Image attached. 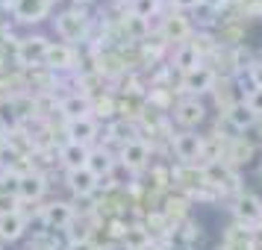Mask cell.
<instances>
[{"instance_id":"1","label":"cell","mask_w":262,"mask_h":250,"mask_svg":"<svg viewBox=\"0 0 262 250\" xmlns=\"http://www.w3.org/2000/svg\"><path fill=\"white\" fill-rule=\"evenodd\" d=\"M85 30H89V15H85V9H80V6L65 9V12L56 15V33H59L62 41H77V38H83Z\"/></svg>"},{"instance_id":"2","label":"cell","mask_w":262,"mask_h":250,"mask_svg":"<svg viewBox=\"0 0 262 250\" xmlns=\"http://www.w3.org/2000/svg\"><path fill=\"white\" fill-rule=\"evenodd\" d=\"M48 38L45 36H27L18 41V48H15V59L18 65H24V68H36V65H45V53H48Z\"/></svg>"},{"instance_id":"3","label":"cell","mask_w":262,"mask_h":250,"mask_svg":"<svg viewBox=\"0 0 262 250\" xmlns=\"http://www.w3.org/2000/svg\"><path fill=\"white\" fill-rule=\"evenodd\" d=\"M171 147H174V156H177L180 162L191 165L194 159H201V150H203V135H201L198 130H186V132H180V135H174Z\"/></svg>"},{"instance_id":"4","label":"cell","mask_w":262,"mask_h":250,"mask_svg":"<svg viewBox=\"0 0 262 250\" xmlns=\"http://www.w3.org/2000/svg\"><path fill=\"white\" fill-rule=\"evenodd\" d=\"M74 59H77V53L68 41H50L48 44V53H45V68L53 74L59 71H71L74 68Z\"/></svg>"},{"instance_id":"5","label":"cell","mask_w":262,"mask_h":250,"mask_svg":"<svg viewBox=\"0 0 262 250\" xmlns=\"http://www.w3.org/2000/svg\"><path fill=\"white\" fill-rule=\"evenodd\" d=\"M183 88H186L191 97L212 92V88H215V71H212V68H206V65L191 68V71L183 74Z\"/></svg>"},{"instance_id":"6","label":"cell","mask_w":262,"mask_h":250,"mask_svg":"<svg viewBox=\"0 0 262 250\" xmlns=\"http://www.w3.org/2000/svg\"><path fill=\"white\" fill-rule=\"evenodd\" d=\"M50 0H15L12 3V12L21 24H38L50 15Z\"/></svg>"},{"instance_id":"7","label":"cell","mask_w":262,"mask_h":250,"mask_svg":"<svg viewBox=\"0 0 262 250\" xmlns=\"http://www.w3.org/2000/svg\"><path fill=\"white\" fill-rule=\"evenodd\" d=\"M174 118L186 127V130H198L206 118V106L201 103V97H186V100H180L177 109H174Z\"/></svg>"},{"instance_id":"8","label":"cell","mask_w":262,"mask_h":250,"mask_svg":"<svg viewBox=\"0 0 262 250\" xmlns=\"http://www.w3.org/2000/svg\"><path fill=\"white\" fill-rule=\"evenodd\" d=\"M150 162V144L144 139H130L127 144H121V165L130 168V171H139Z\"/></svg>"},{"instance_id":"9","label":"cell","mask_w":262,"mask_h":250,"mask_svg":"<svg viewBox=\"0 0 262 250\" xmlns=\"http://www.w3.org/2000/svg\"><path fill=\"white\" fill-rule=\"evenodd\" d=\"M233 212H236V218L242 221L245 226L250 224H262V200L256 197V194H238L236 197V206H233Z\"/></svg>"},{"instance_id":"10","label":"cell","mask_w":262,"mask_h":250,"mask_svg":"<svg viewBox=\"0 0 262 250\" xmlns=\"http://www.w3.org/2000/svg\"><path fill=\"white\" fill-rule=\"evenodd\" d=\"M41 221L48 224V230H65V226L74 224V209L71 203L65 200H53L45 206V212H41Z\"/></svg>"},{"instance_id":"11","label":"cell","mask_w":262,"mask_h":250,"mask_svg":"<svg viewBox=\"0 0 262 250\" xmlns=\"http://www.w3.org/2000/svg\"><path fill=\"white\" fill-rule=\"evenodd\" d=\"M68 189L77 194V197H89V194H95L97 191V177L89 171V168H77V171H68Z\"/></svg>"},{"instance_id":"12","label":"cell","mask_w":262,"mask_h":250,"mask_svg":"<svg viewBox=\"0 0 262 250\" xmlns=\"http://www.w3.org/2000/svg\"><path fill=\"white\" fill-rule=\"evenodd\" d=\"M48 189V179L45 174H38V171H24L21 174V183H18V197L21 200H38L41 194Z\"/></svg>"},{"instance_id":"13","label":"cell","mask_w":262,"mask_h":250,"mask_svg":"<svg viewBox=\"0 0 262 250\" xmlns=\"http://www.w3.org/2000/svg\"><path fill=\"white\" fill-rule=\"evenodd\" d=\"M95 135H97V124L92 115H85V118H77V121H68V142L74 144H89L95 142Z\"/></svg>"},{"instance_id":"14","label":"cell","mask_w":262,"mask_h":250,"mask_svg":"<svg viewBox=\"0 0 262 250\" xmlns=\"http://www.w3.org/2000/svg\"><path fill=\"white\" fill-rule=\"evenodd\" d=\"M162 36L168 38V41H189L191 38V24L186 15H168L165 21H162Z\"/></svg>"},{"instance_id":"15","label":"cell","mask_w":262,"mask_h":250,"mask_svg":"<svg viewBox=\"0 0 262 250\" xmlns=\"http://www.w3.org/2000/svg\"><path fill=\"white\" fill-rule=\"evenodd\" d=\"M27 233V218L21 212L0 215V241H18Z\"/></svg>"},{"instance_id":"16","label":"cell","mask_w":262,"mask_h":250,"mask_svg":"<svg viewBox=\"0 0 262 250\" xmlns=\"http://www.w3.org/2000/svg\"><path fill=\"white\" fill-rule=\"evenodd\" d=\"M227 121H230V127L233 130H250L253 124H256V115L250 112V106L245 103V100H236V103H230L227 106Z\"/></svg>"},{"instance_id":"17","label":"cell","mask_w":262,"mask_h":250,"mask_svg":"<svg viewBox=\"0 0 262 250\" xmlns=\"http://www.w3.org/2000/svg\"><path fill=\"white\" fill-rule=\"evenodd\" d=\"M85 168H89L97 179H106L109 174L115 171V159H112L109 150L97 147V150H89V162H85Z\"/></svg>"},{"instance_id":"18","label":"cell","mask_w":262,"mask_h":250,"mask_svg":"<svg viewBox=\"0 0 262 250\" xmlns=\"http://www.w3.org/2000/svg\"><path fill=\"white\" fill-rule=\"evenodd\" d=\"M121 244H124V250H144L150 247L154 241H150V230L144 224H127V230H124V236H121Z\"/></svg>"},{"instance_id":"19","label":"cell","mask_w":262,"mask_h":250,"mask_svg":"<svg viewBox=\"0 0 262 250\" xmlns=\"http://www.w3.org/2000/svg\"><path fill=\"white\" fill-rule=\"evenodd\" d=\"M59 112H62L68 121L85 118V115L92 112V100H89L85 95H68V97L59 103Z\"/></svg>"},{"instance_id":"20","label":"cell","mask_w":262,"mask_h":250,"mask_svg":"<svg viewBox=\"0 0 262 250\" xmlns=\"http://www.w3.org/2000/svg\"><path fill=\"white\" fill-rule=\"evenodd\" d=\"M89 150H92V147H85V144H74V142H68V144H65V147L59 150L62 165L68 168V171L85 168V162H89Z\"/></svg>"},{"instance_id":"21","label":"cell","mask_w":262,"mask_h":250,"mask_svg":"<svg viewBox=\"0 0 262 250\" xmlns=\"http://www.w3.org/2000/svg\"><path fill=\"white\" fill-rule=\"evenodd\" d=\"M198 65H201V53L194 50L191 41H183L177 48V53H174V68H180V71L186 74V71H191V68H198Z\"/></svg>"},{"instance_id":"22","label":"cell","mask_w":262,"mask_h":250,"mask_svg":"<svg viewBox=\"0 0 262 250\" xmlns=\"http://www.w3.org/2000/svg\"><path fill=\"white\" fill-rule=\"evenodd\" d=\"M18 124H21V118H18L15 100L3 97V100H0V130H3V132H15V130H18Z\"/></svg>"},{"instance_id":"23","label":"cell","mask_w":262,"mask_h":250,"mask_svg":"<svg viewBox=\"0 0 262 250\" xmlns=\"http://www.w3.org/2000/svg\"><path fill=\"white\" fill-rule=\"evenodd\" d=\"M227 177H230V171H227V165L221 159H218V162H206V168H203V179H206V183L221 186V183H227Z\"/></svg>"},{"instance_id":"24","label":"cell","mask_w":262,"mask_h":250,"mask_svg":"<svg viewBox=\"0 0 262 250\" xmlns=\"http://www.w3.org/2000/svg\"><path fill=\"white\" fill-rule=\"evenodd\" d=\"M124 30H127V36H130L133 41H139V38H144L147 33H150V21H144V18H136V15H130V18L124 21Z\"/></svg>"},{"instance_id":"25","label":"cell","mask_w":262,"mask_h":250,"mask_svg":"<svg viewBox=\"0 0 262 250\" xmlns=\"http://www.w3.org/2000/svg\"><path fill=\"white\" fill-rule=\"evenodd\" d=\"M156 12H159V0H133V12L130 15H136V18L150 21Z\"/></svg>"},{"instance_id":"26","label":"cell","mask_w":262,"mask_h":250,"mask_svg":"<svg viewBox=\"0 0 262 250\" xmlns=\"http://www.w3.org/2000/svg\"><path fill=\"white\" fill-rule=\"evenodd\" d=\"M245 103L250 106V112L256 118H262V88H250V95L245 97Z\"/></svg>"},{"instance_id":"27","label":"cell","mask_w":262,"mask_h":250,"mask_svg":"<svg viewBox=\"0 0 262 250\" xmlns=\"http://www.w3.org/2000/svg\"><path fill=\"white\" fill-rule=\"evenodd\" d=\"M15 206H18V197H15V194H3V191H0V215H6V212H18Z\"/></svg>"},{"instance_id":"28","label":"cell","mask_w":262,"mask_h":250,"mask_svg":"<svg viewBox=\"0 0 262 250\" xmlns=\"http://www.w3.org/2000/svg\"><path fill=\"white\" fill-rule=\"evenodd\" d=\"M250 83H253V88H262V62L250 65Z\"/></svg>"},{"instance_id":"29","label":"cell","mask_w":262,"mask_h":250,"mask_svg":"<svg viewBox=\"0 0 262 250\" xmlns=\"http://www.w3.org/2000/svg\"><path fill=\"white\" fill-rule=\"evenodd\" d=\"M65 250H97V244L85 238V241H68V247Z\"/></svg>"},{"instance_id":"30","label":"cell","mask_w":262,"mask_h":250,"mask_svg":"<svg viewBox=\"0 0 262 250\" xmlns=\"http://www.w3.org/2000/svg\"><path fill=\"white\" fill-rule=\"evenodd\" d=\"M201 6H203V9H209V12H221L227 3H224V0H201Z\"/></svg>"},{"instance_id":"31","label":"cell","mask_w":262,"mask_h":250,"mask_svg":"<svg viewBox=\"0 0 262 250\" xmlns=\"http://www.w3.org/2000/svg\"><path fill=\"white\" fill-rule=\"evenodd\" d=\"M177 9H198L201 6V0H171Z\"/></svg>"},{"instance_id":"32","label":"cell","mask_w":262,"mask_h":250,"mask_svg":"<svg viewBox=\"0 0 262 250\" xmlns=\"http://www.w3.org/2000/svg\"><path fill=\"white\" fill-rule=\"evenodd\" d=\"M227 6H230V3H245V0H224Z\"/></svg>"},{"instance_id":"33","label":"cell","mask_w":262,"mask_h":250,"mask_svg":"<svg viewBox=\"0 0 262 250\" xmlns=\"http://www.w3.org/2000/svg\"><path fill=\"white\" fill-rule=\"evenodd\" d=\"M144 250H159V247H156V244H150V247H144Z\"/></svg>"},{"instance_id":"34","label":"cell","mask_w":262,"mask_h":250,"mask_svg":"<svg viewBox=\"0 0 262 250\" xmlns=\"http://www.w3.org/2000/svg\"><path fill=\"white\" fill-rule=\"evenodd\" d=\"M3 3H6V0H0V6H3Z\"/></svg>"},{"instance_id":"35","label":"cell","mask_w":262,"mask_h":250,"mask_svg":"<svg viewBox=\"0 0 262 250\" xmlns=\"http://www.w3.org/2000/svg\"><path fill=\"white\" fill-rule=\"evenodd\" d=\"M159 3H162V0H159Z\"/></svg>"},{"instance_id":"36","label":"cell","mask_w":262,"mask_h":250,"mask_svg":"<svg viewBox=\"0 0 262 250\" xmlns=\"http://www.w3.org/2000/svg\"><path fill=\"white\" fill-rule=\"evenodd\" d=\"M259 174H262V171H259Z\"/></svg>"}]
</instances>
